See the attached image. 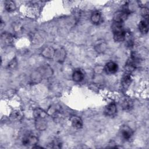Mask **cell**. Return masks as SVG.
<instances>
[{"label":"cell","instance_id":"11","mask_svg":"<svg viewBox=\"0 0 149 149\" xmlns=\"http://www.w3.org/2000/svg\"><path fill=\"white\" fill-rule=\"evenodd\" d=\"M139 29L141 33L146 34L148 31V19L144 18L142 19L139 24Z\"/></svg>","mask_w":149,"mask_h":149},{"label":"cell","instance_id":"5","mask_svg":"<svg viewBox=\"0 0 149 149\" xmlns=\"http://www.w3.org/2000/svg\"><path fill=\"white\" fill-rule=\"evenodd\" d=\"M120 134L124 140H129L133 135V132L129 126L123 125L120 129Z\"/></svg>","mask_w":149,"mask_h":149},{"label":"cell","instance_id":"18","mask_svg":"<svg viewBox=\"0 0 149 149\" xmlns=\"http://www.w3.org/2000/svg\"><path fill=\"white\" fill-rule=\"evenodd\" d=\"M5 8L6 10L9 12H11L15 10L16 5L14 2L12 1H7L5 2Z\"/></svg>","mask_w":149,"mask_h":149},{"label":"cell","instance_id":"1","mask_svg":"<svg viewBox=\"0 0 149 149\" xmlns=\"http://www.w3.org/2000/svg\"><path fill=\"white\" fill-rule=\"evenodd\" d=\"M35 126L38 130H44L47 128V113L43 109L38 108L34 111Z\"/></svg>","mask_w":149,"mask_h":149},{"label":"cell","instance_id":"6","mask_svg":"<svg viewBox=\"0 0 149 149\" xmlns=\"http://www.w3.org/2000/svg\"><path fill=\"white\" fill-rule=\"evenodd\" d=\"M116 112L117 108L116 104L114 102H111L106 106L104 111V113L107 116L112 117L116 113Z\"/></svg>","mask_w":149,"mask_h":149},{"label":"cell","instance_id":"7","mask_svg":"<svg viewBox=\"0 0 149 149\" xmlns=\"http://www.w3.org/2000/svg\"><path fill=\"white\" fill-rule=\"evenodd\" d=\"M104 69L106 73L112 74L117 72L118 69V66L115 62L110 61L105 64Z\"/></svg>","mask_w":149,"mask_h":149},{"label":"cell","instance_id":"16","mask_svg":"<svg viewBox=\"0 0 149 149\" xmlns=\"http://www.w3.org/2000/svg\"><path fill=\"white\" fill-rule=\"evenodd\" d=\"M1 39L2 42L6 45H10L12 43L13 37L10 34L8 33H4L2 34Z\"/></svg>","mask_w":149,"mask_h":149},{"label":"cell","instance_id":"4","mask_svg":"<svg viewBox=\"0 0 149 149\" xmlns=\"http://www.w3.org/2000/svg\"><path fill=\"white\" fill-rule=\"evenodd\" d=\"M129 13L125 10L118 11L115 12L113 16V22L118 23H123L127 18Z\"/></svg>","mask_w":149,"mask_h":149},{"label":"cell","instance_id":"20","mask_svg":"<svg viewBox=\"0 0 149 149\" xmlns=\"http://www.w3.org/2000/svg\"><path fill=\"white\" fill-rule=\"evenodd\" d=\"M48 112L50 115H52L54 117H56L58 116V115L61 114V108L58 107L56 106H54L52 107V108L51 107Z\"/></svg>","mask_w":149,"mask_h":149},{"label":"cell","instance_id":"13","mask_svg":"<svg viewBox=\"0 0 149 149\" xmlns=\"http://www.w3.org/2000/svg\"><path fill=\"white\" fill-rule=\"evenodd\" d=\"M66 57V53L64 49L62 48H59L55 51L54 57L55 59L58 62H62L63 61L65 58Z\"/></svg>","mask_w":149,"mask_h":149},{"label":"cell","instance_id":"9","mask_svg":"<svg viewBox=\"0 0 149 149\" xmlns=\"http://www.w3.org/2000/svg\"><path fill=\"white\" fill-rule=\"evenodd\" d=\"M72 125L76 129H80L83 126V121L81 119L77 116H73L70 119Z\"/></svg>","mask_w":149,"mask_h":149},{"label":"cell","instance_id":"12","mask_svg":"<svg viewBox=\"0 0 149 149\" xmlns=\"http://www.w3.org/2000/svg\"><path fill=\"white\" fill-rule=\"evenodd\" d=\"M122 108L125 111H130L133 107V102L132 100L129 98H125L122 102Z\"/></svg>","mask_w":149,"mask_h":149},{"label":"cell","instance_id":"21","mask_svg":"<svg viewBox=\"0 0 149 149\" xmlns=\"http://www.w3.org/2000/svg\"><path fill=\"white\" fill-rule=\"evenodd\" d=\"M106 44L103 41H101L100 42H97V44H96L95 48L97 50V52H103L104 51H105V49H106Z\"/></svg>","mask_w":149,"mask_h":149},{"label":"cell","instance_id":"8","mask_svg":"<svg viewBox=\"0 0 149 149\" xmlns=\"http://www.w3.org/2000/svg\"><path fill=\"white\" fill-rule=\"evenodd\" d=\"M132 73L125 71L124 75L122 77L121 84L123 88H127L132 82Z\"/></svg>","mask_w":149,"mask_h":149},{"label":"cell","instance_id":"17","mask_svg":"<svg viewBox=\"0 0 149 149\" xmlns=\"http://www.w3.org/2000/svg\"><path fill=\"white\" fill-rule=\"evenodd\" d=\"M10 117L13 120L19 121L22 119L23 113H22V111L19 109L15 110L13 112H12Z\"/></svg>","mask_w":149,"mask_h":149},{"label":"cell","instance_id":"10","mask_svg":"<svg viewBox=\"0 0 149 149\" xmlns=\"http://www.w3.org/2000/svg\"><path fill=\"white\" fill-rule=\"evenodd\" d=\"M55 50L52 47H47L42 51L41 54L42 56L46 58H52L54 57Z\"/></svg>","mask_w":149,"mask_h":149},{"label":"cell","instance_id":"3","mask_svg":"<svg viewBox=\"0 0 149 149\" xmlns=\"http://www.w3.org/2000/svg\"><path fill=\"white\" fill-rule=\"evenodd\" d=\"M38 143L37 137L32 133L25 134L22 139V144L25 146H30L37 144Z\"/></svg>","mask_w":149,"mask_h":149},{"label":"cell","instance_id":"15","mask_svg":"<svg viewBox=\"0 0 149 149\" xmlns=\"http://www.w3.org/2000/svg\"><path fill=\"white\" fill-rule=\"evenodd\" d=\"M101 20V13L98 11L94 12L91 16V21L95 24H98L100 23Z\"/></svg>","mask_w":149,"mask_h":149},{"label":"cell","instance_id":"2","mask_svg":"<svg viewBox=\"0 0 149 149\" xmlns=\"http://www.w3.org/2000/svg\"><path fill=\"white\" fill-rule=\"evenodd\" d=\"M112 30L113 34V39L115 41L120 42L125 40L126 33L122 23L113 22L112 26Z\"/></svg>","mask_w":149,"mask_h":149},{"label":"cell","instance_id":"19","mask_svg":"<svg viewBox=\"0 0 149 149\" xmlns=\"http://www.w3.org/2000/svg\"><path fill=\"white\" fill-rule=\"evenodd\" d=\"M48 148H59L62 147V143L59 139H54L53 140L47 147Z\"/></svg>","mask_w":149,"mask_h":149},{"label":"cell","instance_id":"14","mask_svg":"<svg viewBox=\"0 0 149 149\" xmlns=\"http://www.w3.org/2000/svg\"><path fill=\"white\" fill-rule=\"evenodd\" d=\"M84 75L81 70H75L72 74V79L76 82H80L84 79Z\"/></svg>","mask_w":149,"mask_h":149}]
</instances>
